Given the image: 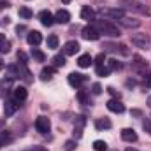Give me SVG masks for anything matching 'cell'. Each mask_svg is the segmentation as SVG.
Wrapping results in <instances>:
<instances>
[{
  "instance_id": "cell-1",
  "label": "cell",
  "mask_w": 151,
  "mask_h": 151,
  "mask_svg": "<svg viewBox=\"0 0 151 151\" xmlns=\"http://www.w3.org/2000/svg\"><path fill=\"white\" fill-rule=\"evenodd\" d=\"M95 28L99 30V34H104L107 37H119L121 35L119 28L116 25H113L109 19H97L95 21Z\"/></svg>"
},
{
  "instance_id": "cell-2",
  "label": "cell",
  "mask_w": 151,
  "mask_h": 151,
  "mask_svg": "<svg viewBox=\"0 0 151 151\" xmlns=\"http://www.w3.org/2000/svg\"><path fill=\"white\" fill-rule=\"evenodd\" d=\"M119 9H127L130 12H137L142 16H150V9L142 2H137V0H119Z\"/></svg>"
},
{
  "instance_id": "cell-3",
  "label": "cell",
  "mask_w": 151,
  "mask_h": 151,
  "mask_svg": "<svg viewBox=\"0 0 151 151\" xmlns=\"http://www.w3.org/2000/svg\"><path fill=\"white\" fill-rule=\"evenodd\" d=\"M104 51L107 53H118V55H123V56H128L130 55V49L125 46V44H114V42H104Z\"/></svg>"
},
{
  "instance_id": "cell-4",
  "label": "cell",
  "mask_w": 151,
  "mask_h": 151,
  "mask_svg": "<svg viewBox=\"0 0 151 151\" xmlns=\"http://www.w3.org/2000/svg\"><path fill=\"white\" fill-rule=\"evenodd\" d=\"M130 40H132L134 46H137L141 49H150V46H151V39L146 34H132Z\"/></svg>"
},
{
  "instance_id": "cell-5",
  "label": "cell",
  "mask_w": 151,
  "mask_h": 151,
  "mask_svg": "<svg viewBox=\"0 0 151 151\" xmlns=\"http://www.w3.org/2000/svg\"><path fill=\"white\" fill-rule=\"evenodd\" d=\"M99 14L100 16H104V18H111V19H119V18H123L125 14H123V9H119V7H100L99 9Z\"/></svg>"
},
{
  "instance_id": "cell-6",
  "label": "cell",
  "mask_w": 151,
  "mask_h": 151,
  "mask_svg": "<svg viewBox=\"0 0 151 151\" xmlns=\"http://www.w3.org/2000/svg\"><path fill=\"white\" fill-rule=\"evenodd\" d=\"M19 102L18 100H14V99H5V104H4V114L9 118V116H12V114L16 113L18 109H19Z\"/></svg>"
},
{
  "instance_id": "cell-7",
  "label": "cell",
  "mask_w": 151,
  "mask_h": 151,
  "mask_svg": "<svg viewBox=\"0 0 151 151\" xmlns=\"http://www.w3.org/2000/svg\"><path fill=\"white\" fill-rule=\"evenodd\" d=\"M35 128H37L39 134H47L49 128H51V123H49V119L46 116H39L35 119Z\"/></svg>"
},
{
  "instance_id": "cell-8",
  "label": "cell",
  "mask_w": 151,
  "mask_h": 151,
  "mask_svg": "<svg viewBox=\"0 0 151 151\" xmlns=\"http://www.w3.org/2000/svg\"><path fill=\"white\" fill-rule=\"evenodd\" d=\"M81 35H83V39H86V40H99V37H100L99 30H97L93 25H88V27H84Z\"/></svg>"
},
{
  "instance_id": "cell-9",
  "label": "cell",
  "mask_w": 151,
  "mask_h": 151,
  "mask_svg": "<svg viewBox=\"0 0 151 151\" xmlns=\"http://www.w3.org/2000/svg\"><path fill=\"white\" fill-rule=\"evenodd\" d=\"M86 79H88V77H86L84 74H79V72H70V74H69V84L79 90V88H81V84H83Z\"/></svg>"
},
{
  "instance_id": "cell-10",
  "label": "cell",
  "mask_w": 151,
  "mask_h": 151,
  "mask_svg": "<svg viewBox=\"0 0 151 151\" xmlns=\"http://www.w3.org/2000/svg\"><path fill=\"white\" fill-rule=\"evenodd\" d=\"M27 42H28L32 47H37L39 44L42 42V34L37 32V30H30V32L27 34Z\"/></svg>"
},
{
  "instance_id": "cell-11",
  "label": "cell",
  "mask_w": 151,
  "mask_h": 151,
  "mask_svg": "<svg viewBox=\"0 0 151 151\" xmlns=\"http://www.w3.org/2000/svg\"><path fill=\"white\" fill-rule=\"evenodd\" d=\"M55 21H56V23H60V25H67V23L70 21V12H69V11H65V9L56 11V14H55Z\"/></svg>"
},
{
  "instance_id": "cell-12",
  "label": "cell",
  "mask_w": 151,
  "mask_h": 151,
  "mask_svg": "<svg viewBox=\"0 0 151 151\" xmlns=\"http://www.w3.org/2000/svg\"><path fill=\"white\" fill-rule=\"evenodd\" d=\"M39 19H40V23H42L44 27H51L53 23H56V21H55V16H53L49 11H40V12H39Z\"/></svg>"
},
{
  "instance_id": "cell-13",
  "label": "cell",
  "mask_w": 151,
  "mask_h": 151,
  "mask_svg": "<svg viewBox=\"0 0 151 151\" xmlns=\"http://www.w3.org/2000/svg\"><path fill=\"white\" fill-rule=\"evenodd\" d=\"M79 42H76V40H69L65 46H63V55L65 56H72V55H76L77 51H79Z\"/></svg>"
},
{
  "instance_id": "cell-14",
  "label": "cell",
  "mask_w": 151,
  "mask_h": 151,
  "mask_svg": "<svg viewBox=\"0 0 151 151\" xmlns=\"http://www.w3.org/2000/svg\"><path fill=\"white\" fill-rule=\"evenodd\" d=\"M107 109H109L111 113H118V114L125 113V106H123L118 99H111V100L107 102Z\"/></svg>"
},
{
  "instance_id": "cell-15",
  "label": "cell",
  "mask_w": 151,
  "mask_h": 151,
  "mask_svg": "<svg viewBox=\"0 0 151 151\" xmlns=\"http://www.w3.org/2000/svg\"><path fill=\"white\" fill-rule=\"evenodd\" d=\"M118 23H119L121 27H125V28H137V27H141V21H139V19H132V18H127V16L119 18Z\"/></svg>"
},
{
  "instance_id": "cell-16",
  "label": "cell",
  "mask_w": 151,
  "mask_h": 151,
  "mask_svg": "<svg viewBox=\"0 0 151 151\" xmlns=\"http://www.w3.org/2000/svg\"><path fill=\"white\" fill-rule=\"evenodd\" d=\"M27 95H28V91H27V88H25V86H16V88L12 90V99H14V100H18L19 104L27 99Z\"/></svg>"
},
{
  "instance_id": "cell-17",
  "label": "cell",
  "mask_w": 151,
  "mask_h": 151,
  "mask_svg": "<svg viewBox=\"0 0 151 151\" xmlns=\"http://www.w3.org/2000/svg\"><path fill=\"white\" fill-rule=\"evenodd\" d=\"M132 60H134V62H132V67H134L137 72H146V69H148V63H146V62H144L141 56H137V55H135V56H132Z\"/></svg>"
},
{
  "instance_id": "cell-18",
  "label": "cell",
  "mask_w": 151,
  "mask_h": 151,
  "mask_svg": "<svg viewBox=\"0 0 151 151\" xmlns=\"http://www.w3.org/2000/svg\"><path fill=\"white\" fill-rule=\"evenodd\" d=\"M121 139L125 142H135L137 141V134H135L134 128H123L121 130Z\"/></svg>"
},
{
  "instance_id": "cell-19",
  "label": "cell",
  "mask_w": 151,
  "mask_h": 151,
  "mask_svg": "<svg viewBox=\"0 0 151 151\" xmlns=\"http://www.w3.org/2000/svg\"><path fill=\"white\" fill-rule=\"evenodd\" d=\"M11 88H12V79H11V77L2 79V81H0V97H2V99H5Z\"/></svg>"
},
{
  "instance_id": "cell-20",
  "label": "cell",
  "mask_w": 151,
  "mask_h": 151,
  "mask_svg": "<svg viewBox=\"0 0 151 151\" xmlns=\"http://www.w3.org/2000/svg\"><path fill=\"white\" fill-rule=\"evenodd\" d=\"M84 123H86L84 116H77L76 125H74V137H76V139H79V137L83 135V127H84Z\"/></svg>"
},
{
  "instance_id": "cell-21",
  "label": "cell",
  "mask_w": 151,
  "mask_h": 151,
  "mask_svg": "<svg viewBox=\"0 0 151 151\" xmlns=\"http://www.w3.org/2000/svg\"><path fill=\"white\" fill-rule=\"evenodd\" d=\"M81 18L86 19V21H95V11L90 7V5H84L81 9Z\"/></svg>"
},
{
  "instance_id": "cell-22",
  "label": "cell",
  "mask_w": 151,
  "mask_h": 151,
  "mask_svg": "<svg viewBox=\"0 0 151 151\" xmlns=\"http://www.w3.org/2000/svg\"><path fill=\"white\" fill-rule=\"evenodd\" d=\"M93 63V58L90 56V53H84V55H81L79 58H77V65L81 67V69H86V67H90Z\"/></svg>"
},
{
  "instance_id": "cell-23",
  "label": "cell",
  "mask_w": 151,
  "mask_h": 151,
  "mask_svg": "<svg viewBox=\"0 0 151 151\" xmlns=\"http://www.w3.org/2000/svg\"><path fill=\"white\" fill-rule=\"evenodd\" d=\"M113 127V123H111V119H107V118H99L97 121H95V128L97 130H109Z\"/></svg>"
},
{
  "instance_id": "cell-24",
  "label": "cell",
  "mask_w": 151,
  "mask_h": 151,
  "mask_svg": "<svg viewBox=\"0 0 151 151\" xmlns=\"http://www.w3.org/2000/svg\"><path fill=\"white\" fill-rule=\"evenodd\" d=\"M55 72H56L55 67H44V69L40 70V79H42V81H49V79L55 76Z\"/></svg>"
},
{
  "instance_id": "cell-25",
  "label": "cell",
  "mask_w": 151,
  "mask_h": 151,
  "mask_svg": "<svg viewBox=\"0 0 151 151\" xmlns=\"http://www.w3.org/2000/svg\"><path fill=\"white\" fill-rule=\"evenodd\" d=\"M11 51V42L4 34H0V53H9Z\"/></svg>"
},
{
  "instance_id": "cell-26",
  "label": "cell",
  "mask_w": 151,
  "mask_h": 151,
  "mask_svg": "<svg viewBox=\"0 0 151 151\" xmlns=\"http://www.w3.org/2000/svg\"><path fill=\"white\" fill-rule=\"evenodd\" d=\"M11 141H12L11 132H7V130H0V148L5 146V144H9Z\"/></svg>"
},
{
  "instance_id": "cell-27",
  "label": "cell",
  "mask_w": 151,
  "mask_h": 151,
  "mask_svg": "<svg viewBox=\"0 0 151 151\" xmlns=\"http://www.w3.org/2000/svg\"><path fill=\"white\" fill-rule=\"evenodd\" d=\"M32 58L37 60V62H46V55L40 49H37V47H32Z\"/></svg>"
},
{
  "instance_id": "cell-28",
  "label": "cell",
  "mask_w": 151,
  "mask_h": 151,
  "mask_svg": "<svg viewBox=\"0 0 151 151\" xmlns=\"http://www.w3.org/2000/svg\"><path fill=\"white\" fill-rule=\"evenodd\" d=\"M18 14L23 18V19H30L32 16H34V12H32V9H28V7H19V11H18Z\"/></svg>"
},
{
  "instance_id": "cell-29",
  "label": "cell",
  "mask_w": 151,
  "mask_h": 151,
  "mask_svg": "<svg viewBox=\"0 0 151 151\" xmlns=\"http://www.w3.org/2000/svg\"><path fill=\"white\" fill-rule=\"evenodd\" d=\"M77 100L81 104H90V95L84 90H77Z\"/></svg>"
},
{
  "instance_id": "cell-30",
  "label": "cell",
  "mask_w": 151,
  "mask_h": 151,
  "mask_svg": "<svg viewBox=\"0 0 151 151\" xmlns=\"http://www.w3.org/2000/svg\"><path fill=\"white\" fill-rule=\"evenodd\" d=\"M46 44H47V47H49V49H56V47H58V37H56L55 34H53V35H49L47 40H46Z\"/></svg>"
},
{
  "instance_id": "cell-31",
  "label": "cell",
  "mask_w": 151,
  "mask_h": 151,
  "mask_svg": "<svg viewBox=\"0 0 151 151\" xmlns=\"http://www.w3.org/2000/svg\"><path fill=\"white\" fill-rule=\"evenodd\" d=\"M51 62H53L55 67H63V65H65V56H63V55H56V56H53Z\"/></svg>"
},
{
  "instance_id": "cell-32",
  "label": "cell",
  "mask_w": 151,
  "mask_h": 151,
  "mask_svg": "<svg viewBox=\"0 0 151 151\" xmlns=\"http://www.w3.org/2000/svg\"><path fill=\"white\" fill-rule=\"evenodd\" d=\"M93 150L95 151H107V142L106 141H95L93 142Z\"/></svg>"
},
{
  "instance_id": "cell-33",
  "label": "cell",
  "mask_w": 151,
  "mask_h": 151,
  "mask_svg": "<svg viewBox=\"0 0 151 151\" xmlns=\"http://www.w3.org/2000/svg\"><path fill=\"white\" fill-rule=\"evenodd\" d=\"M106 63H107V69H109V70H119V69H121V63H119V62H118V60H109V62H106Z\"/></svg>"
},
{
  "instance_id": "cell-34",
  "label": "cell",
  "mask_w": 151,
  "mask_h": 151,
  "mask_svg": "<svg viewBox=\"0 0 151 151\" xmlns=\"http://www.w3.org/2000/svg\"><path fill=\"white\" fill-rule=\"evenodd\" d=\"M16 56H18V60H19V65H27V63H28V56H27L25 51H18Z\"/></svg>"
},
{
  "instance_id": "cell-35",
  "label": "cell",
  "mask_w": 151,
  "mask_h": 151,
  "mask_svg": "<svg viewBox=\"0 0 151 151\" xmlns=\"http://www.w3.org/2000/svg\"><path fill=\"white\" fill-rule=\"evenodd\" d=\"M102 65H106V55L104 53H99L95 56V67H102Z\"/></svg>"
},
{
  "instance_id": "cell-36",
  "label": "cell",
  "mask_w": 151,
  "mask_h": 151,
  "mask_svg": "<svg viewBox=\"0 0 151 151\" xmlns=\"http://www.w3.org/2000/svg\"><path fill=\"white\" fill-rule=\"evenodd\" d=\"M95 70H97V76H102V77H106V76L111 72V70L107 69V65H102V67H95Z\"/></svg>"
},
{
  "instance_id": "cell-37",
  "label": "cell",
  "mask_w": 151,
  "mask_h": 151,
  "mask_svg": "<svg viewBox=\"0 0 151 151\" xmlns=\"http://www.w3.org/2000/svg\"><path fill=\"white\" fill-rule=\"evenodd\" d=\"M91 93H93V95H100V93H102V86H100L99 83H93V86H91Z\"/></svg>"
},
{
  "instance_id": "cell-38",
  "label": "cell",
  "mask_w": 151,
  "mask_h": 151,
  "mask_svg": "<svg viewBox=\"0 0 151 151\" xmlns=\"http://www.w3.org/2000/svg\"><path fill=\"white\" fill-rule=\"evenodd\" d=\"M72 150H76V141H67L63 151H72Z\"/></svg>"
},
{
  "instance_id": "cell-39",
  "label": "cell",
  "mask_w": 151,
  "mask_h": 151,
  "mask_svg": "<svg viewBox=\"0 0 151 151\" xmlns=\"http://www.w3.org/2000/svg\"><path fill=\"white\" fill-rule=\"evenodd\" d=\"M142 127H144V130L151 135V119H144V121H142Z\"/></svg>"
},
{
  "instance_id": "cell-40",
  "label": "cell",
  "mask_w": 151,
  "mask_h": 151,
  "mask_svg": "<svg viewBox=\"0 0 151 151\" xmlns=\"http://www.w3.org/2000/svg\"><path fill=\"white\" fill-rule=\"evenodd\" d=\"M144 84H146L148 88H151V72H148V74L144 76Z\"/></svg>"
},
{
  "instance_id": "cell-41",
  "label": "cell",
  "mask_w": 151,
  "mask_h": 151,
  "mask_svg": "<svg viewBox=\"0 0 151 151\" xmlns=\"http://www.w3.org/2000/svg\"><path fill=\"white\" fill-rule=\"evenodd\" d=\"M107 91H109V93L113 95L114 99H119V91H116L114 88H111V86H109V88H107Z\"/></svg>"
},
{
  "instance_id": "cell-42",
  "label": "cell",
  "mask_w": 151,
  "mask_h": 151,
  "mask_svg": "<svg viewBox=\"0 0 151 151\" xmlns=\"http://www.w3.org/2000/svg\"><path fill=\"white\" fill-rule=\"evenodd\" d=\"M27 28H25V25H18L16 27V32H18V35H19V32H25Z\"/></svg>"
},
{
  "instance_id": "cell-43",
  "label": "cell",
  "mask_w": 151,
  "mask_h": 151,
  "mask_svg": "<svg viewBox=\"0 0 151 151\" xmlns=\"http://www.w3.org/2000/svg\"><path fill=\"white\" fill-rule=\"evenodd\" d=\"M5 7H9V2L7 0H0V9H5Z\"/></svg>"
},
{
  "instance_id": "cell-44",
  "label": "cell",
  "mask_w": 151,
  "mask_h": 151,
  "mask_svg": "<svg viewBox=\"0 0 151 151\" xmlns=\"http://www.w3.org/2000/svg\"><path fill=\"white\" fill-rule=\"evenodd\" d=\"M132 116H142V113L139 109H132Z\"/></svg>"
},
{
  "instance_id": "cell-45",
  "label": "cell",
  "mask_w": 151,
  "mask_h": 151,
  "mask_svg": "<svg viewBox=\"0 0 151 151\" xmlns=\"http://www.w3.org/2000/svg\"><path fill=\"white\" fill-rule=\"evenodd\" d=\"M4 69V60H2V56H0V70Z\"/></svg>"
},
{
  "instance_id": "cell-46",
  "label": "cell",
  "mask_w": 151,
  "mask_h": 151,
  "mask_svg": "<svg viewBox=\"0 0 151 151\" xmlns=\"http://www.w3.org/2000/svg\"><path fill=\"white\" fill-rule=\"evenodd\" d=\"M148 106H150V107H151V95H150V97H148Z\"/></svg>"
},
{
  "instance_id": "cell-47",
  "label": "cell",
  "mask_w": 151,
  "mask_h": 151,
  "mask_svg": "<svg viewBox=\"0 0 151 151\" xmlns=\"http://www.w3.org/2000/svg\"><path fill=\"white\" fill-rule=\"evenodd\" d=\"M62 2H65V4H70V2H72V0H62Z\"/></svg>"
},
{
  "instance_id": "cell-48",
  "label": "cell",
  "mask_w": 151,
  "mask_h": 151,
  "mask_svg": "<svg viewBox=\"0 0 151 151\" xmlns=\"http://www.w3.org/2000/svg\"><path fill=\"white\" fill-rule=\"evenodd\" d=\"M127 151H137V150H134V148H128V150H127Z\"/></svg>"
}]
</instances>
